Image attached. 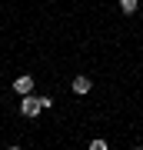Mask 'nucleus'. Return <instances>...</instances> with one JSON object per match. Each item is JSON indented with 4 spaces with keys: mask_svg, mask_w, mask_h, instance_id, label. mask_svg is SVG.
<instances>
[{
    "mask_svg": "<svg viewBox=\"0 0 143 150\" xmlns=\"http://www.w3.org/2000/svg\"><path fill=\"white\" fill-rule=\"evenodd\" d=\"M40 110H43L40 97H33V93H23V100H20V113H23V117H37Z\"/></svg>",
    "mask_w": 143,
    "mask_h": 150,
    "instance_id": "1",
    "label": "nucleus"
},
{
    "mask_svg": "<svg viewBox=\"0 0 143 150\" xmlns=\"http://www.w3.org/2000/svg\"><path fill=\"white\" fill-rule=\"evenodd\" d=\"M90 87H93L90 77H87V74H77V77H73V83H70V90H73L77 97H83V93H90Z\"/></svg>",
    "mask_w": 143,
    "mask_h": 150,
    "instance_id": "2",
    "label": "nucleus"
},
{
    "mask_svg": "<svg viewBox=\"0 0 143 150\" xmlns=\"http://www.w3.org/2000/svg\"><path fill=\"white\" fill-rule=\"evenodd\" d=\"M13 90L20 93V97H23V93H33V77H30V74H20V77L13 80Z\"/></svg>",
    "mask_w": 143,
    "mask_h": 150,
    "instance_id": "3",
    "label": "nucleus"
},
{
    "mask_svg": "<svg viewBox=\"0 0 143 150\" xmlns=\"http://www.w3.org/2000/svg\"><path fill=\"white\" fill-rule=\"evenodd\" d=\"M137 7H140V0H120V10L123 13H137Z\"/></svg>",
    "mask_w": 143,
    "mask_h": 150,
    "instance_id": "4",
    "label": "nucleus"
},
{
    "mask_svg": "<svg viewBox=\"0 0 143 150\" xmlns=\"http://www.w3.org/2000/svg\"><path fill=\"white\" fill-rule=\"evenodd\" d=\"M90 150H106V140H90Z\"/></svg>",
    "mask_w": 143,
    "mask_h": 150,
    "instance_id": "5",
    "label": "nucleus"
}]
</instances>
